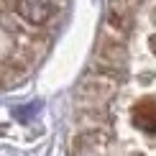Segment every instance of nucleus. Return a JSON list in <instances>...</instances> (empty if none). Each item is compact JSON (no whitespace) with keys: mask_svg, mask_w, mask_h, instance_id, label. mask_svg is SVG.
Instances as JSON below:
<instances>
[{"mask_svg":"<svg viewBox=\"0 0 156 156\" xmlns=\"http://www.w3.org/2000/svg\"><path fill=\"white\" fill-rule=\"evenodd\" d=\"M128 118L131 126L144 136H156V97L146 95L131 102L128 108Z\"/></svg>","mask_w":156,"mask_h":156,"instance_id":"obj_1","label":"nucleus"},{"mask_svg":"<svg viewBox=\"0 0 156 156\" xmlns=\"http://www.w3.org/2000/svg\"><path fill=\"white\" fill-rule=\"evenodd\" d=\"M146 49H148V54L156 56V34H148L146 36Z\"/></svg>","mask_w":156,"mask_h":156,"instance_id":"obj_2","label":"nucleus"},{"mask_svg":"<svg viewBox=\"0 0 156 156\" xmlns=\"http://www.w3.org/2000/svg\"><path fill=\"white\" fill-rule=\"evenodd\" d=\"M154 21H156V13H154Z\"/></svg>","mask_w":156,"mask_h":156,"instance_id":"obj_3","label":"nucleus"}]
</instances>
